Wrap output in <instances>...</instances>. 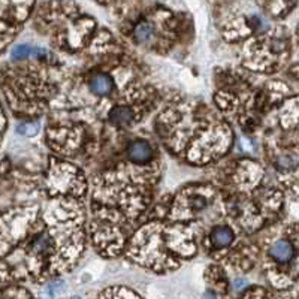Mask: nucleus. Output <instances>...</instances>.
Masks as SVG:
<instances>
[{"instance_id":"f03ea898","label":"nucleus","mask_w":299,"mask_h":299,"mask_svg":"<svg viewBox=\"0 0 299 299\" xmlns=\"http://www.w3.org/2000/svg\"><path fill=\"white\" fill-rule=\"evenodd\" d=\"M90 87H92L93 93H96L99 96H105V94H108V93L111 92L113 81L106 75H96V76H93L92 81H90Z\"/></svg>"},{"instance_id":"1a4fd4ad","label":"nucleus","mask_w":299,"mask_h":299,"mask_svg":"<svg viewBox=\"0 0 299 299\" xmlns=\"http://www.w3.org/2000/svg\"><path fill=\"white\" fill-rule=\"evenodd\" d=\"M72 299H79V298H72Z\"/></svg>"},{"instance_id":"7ed1b4c3","label":"nucleus","mask_w":299,"mask_h":299,"mask_svg":"<svg viewBox=\"0 0 299 299\" xmlns=\"http://www.w3.org/2000/svg\"><path fill=\"white\" fill-rule=\"evenodd\" d=\"M273 257H276L278 262H287L293 256V247L287 241H278L271 249Z\"/></svg>"},{"instance_id":"423d86ee","label":"nucleus","mask_w":299,"mask_h":299,"mask_svg":"<svg viewBox=\"0 0 299 299\" xmlns=\"http://www.w3.org/2000/svg\"><path fill=\"white\" fill-rule=\"evenodd\" d=\"M154 33V29L150 23H139L137 27H135V38L141 41V42H145L148 41Z\"/></svg>"},{"instance_id":"20e7f679","label":"nucleus","mask_w":299,"mask_h":299,"mask_svg":"<svg viewBox=\"0 0 299 299\" xmlns=\"http://www.w3.org/2000/svg\"><path fill=\"white\" fill-rule=\"evenodd\" d=\"M232 239H233V233L228 228H217L211 235V241H212V244L217 249L229 246L230 242H232Z\"/></svg>"},{"instance_id":"0eeeda50","label":"nucleus","mask_w":299,"mask_h":299,"mask_svg":"<svg viewBox=\"0 0 299 299\" xmlns=\"http://www.w3.org/2000/svg\"><path fill=\"white\" fill-rule=\"evenodd\" d=\"M39 129H41L39 123H25V124H21L18 127V132L21 135H25V137H33L39 132Z\"/></svg>"},{"instance_id":"6e6552de","label":"nucleus","mask_w":299,"mask_h":299,"mask_svg":"<svg viewBox=\"0 0 299 299\" xmlns=\"http://www.w3.org/2000/svg\"><path fill=\"white\" fill-rule=\"evenodd\" d=\"M32 48L29 45H17L12 49V59L14 60H24L30 56Z\"/></svg>"},{"instance_id":"f257e3e1","label":"nucleus","mask_w":299,"mask_h":299,"mask_svg":"<svg viewBox=\"0 0 299 299\" xmlns=\"http://www.w3.org/2000/svg\"><path fill=\"white\" fill-rule=\"evenodd\" d=\"M129 154L135 161H147L151 157V147L144 141H137L130 145Z\"/></svg>"},{"instance_id":"39448f33","label":"nucleus","mask_w":299,"mask_h":299,"mask_svg":"<svg viewBox=\"0 0 299 299\" xmlns=\"http://www.w3.org/2000/svg\"><path fill=\"white\" fill-rule=\"evenodd\" d=\"M110 118L118 126H127L132 121V111L129 108H115Z\"/></svg>"}]
</instances>
